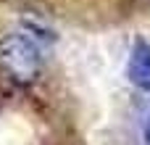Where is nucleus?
<instances>
[{"instance_id": "nucleus-1", "label": "nucleus", "mask_w": 150, "mask_h": 145, "mask_svg": "<svg viewBox=\"0 0 150 145\" xmlns=\"http://www.w3.org/2000/svg\"><path fill=\"white\" fill-rule=\"evenodd\" d=\"M0 71L18 85L34 82L42 71V53L37 42L21 32L3 34L0 37Z\"/></svg>"}, {"instance_id": "nucleus-2", "label": "nucleus", "mask_w": 150, "mask_h": 145, "mask_svg": "<svg viewBox=\"0 0 150 145\" xmlns=\"http://www.w3.org/2000/svg\"><path fill=\"white\" fill-rule=\"evenodd\" d=\"M129 82L140 90H150V42L137 40L129 55V66H127Z\"/></svg>"}, {"instance_id": "nucleus-3", "label": "nucleus", "mask_w": 150, "mask_h": 145, "mask_svg": "<svg viewBox=\"0 0 150 145\" xmlns=\"http://www.w3.org/2000/svg\"><path fill=\"white\" fill-rule=\"evenodd\" d=\"M145 145H150V116H148V122H145Z\"/></svg>"}]
</instances>
